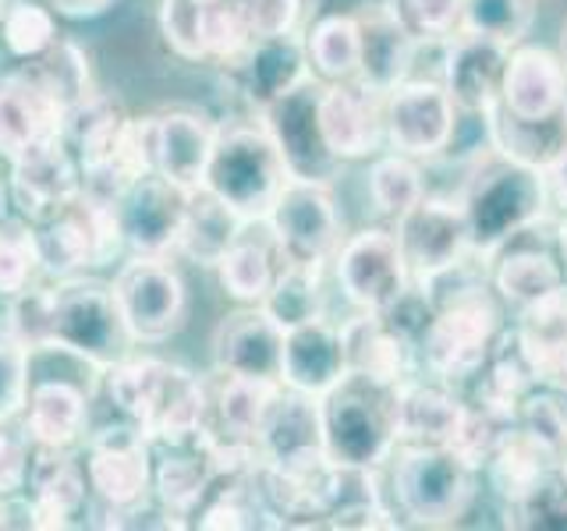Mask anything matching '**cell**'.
I'll use <instances>...</instances> for the list:
<instances>
[{"label": "cell", "instance_id": "28", "mask_svg": "<svg viewBox=\"0 0 567 531\" xmlns=\"http://www.w3.org/2000/svg\"><path fill=\"white\" fill-rule=\"evenodd\" d=\"M501 106L518 117H546L567 106V64L546 46H511Z\"/></svg>", "mask_w": 567, "mask_h": 531}, {"label": "cell", "instance_id": "14", "mask_svg": "<svg viewBox=\"0 0 567 531\" xmlns=\"http://www.w3.org/2000/svg\"><path fill=\"white\" fill-rule=\"evenodd\" d=\"M319 88H323V82L312 75L301 85H295L291 93H284L280 100L266 103L256 117L277 142L291 177L333 185V177L341 174L344 164L330 153L323 124H319Z\"/></svg>", "mask_w": 567, "mask_h": 531}, {"label": "cell", "instance_id": "43", "mask_svg": "<svg viewBox=\"0 0 567 531\" xmlns=\"http://www.w3.org/2000/svg\"><path fill=\"white\" fill-rule=\"evenodd\" d=\"M259 305L270 312L284 330L309 323V319H319L323 315V270L284 262L274 288L266 291Z\"/></svg>", "mask_w": 567, "mask_h": 531}, {"label": "cell", "instance_id": "11", "mask_svg": "<svg viewBox=\"0 0 567 531\" xmlns=\"http://www.w3.org/2000/svg\"><path fill=\"white\" fill-rule=\"evenodd\" d=\"M333 273L354 312H390L412 291V270L390 227H365L341 241L333 256Z\"/></svg>", "mask_w": 567, "mask_h": 531}, {"label": "cell", "instance_id": "59", "mask_svg": "<svg viewBox=\"0 0 567 531\" xmlns=\"http://www.w3.org/2000/svg\"><path fill=\"white\" fill-rule=\"evenodd\" d=\"M560 58L567 64V22H564V35H560Z\"/></svg>", "mask_w": 567, "mask_h": 531}, {"label": "cell", "instance_id": "34", "mask_svg": "<svg viewBox=\"0 0 567 531\" xmlns=\"http://www.w3.org/2000/svg\"><path fill=\"white\" fill-rule=\"evenodd\" d=\"M486 142L514 164L546 170L567 149V106L546 117H518L496 103L486 114Z\"/></svg>", "mask_w": 567, "mask_h": 531}, {"label": "cell", "instance_id": "52", "mask_svg": "<svg viewBox=\"0 0 567 531\" xmlns=\"http://www.w3.org/2000/svg\"><path fill=\"white\" fill-rule=\"evenodd\" d=\"M518 425L549 442L554 450H560L567 442V389L536 386L518 407Z\"/></svg>", "mask_w": 567, "mask_h": 531}, {"label": "cell", "instance_id": "39", "mask_svg": "<svg viewBox=\"0 0 567 531\" xmlns=\"http://www.w3.org/2000/svg\"><path fill=\"white\" fill-rule=\"evenodd\" d=\"M241 220L235 209L224 199H217L209 188H192L188 191V209H185V223H182V238H177V256H185L195 266H209L217 270V262L224 252L238 241Z\"/></svg>", "mask_w": 567, "mask_h": 531}, {"label": "cell", "instance_id": "4", "mask_svg": "<svg viewBox=\"0 0 567 531\" xmlns=\"http://www.w3.org/2000/svg\"><path fill=\"white\" fill-rule=\"evenodd\" d=\"M319 418L333 465L380 471L401 442V386L344 372V379L319 397Z\"/></svg>", "mask_w": 567, "mask_h": 531}, {"label": "cell", "instance_id": "42", "mask_svg": "<svg viewBox=\"0 0 567 531\" xmlns=\"http://www.w3.org/2000/svg\"><path fill=\"white\" fill-rule=\"evenodd\" d=\"M306 53L319 82L359 79V25H354V14L337 11L319 18L306 32Z\"/></svg>", "mask_w": 567, "mask_h": 531}, {"label": "cell", "instance_id": "3", "mask_svg": "<svg viewBox=\"0 0 567 531\" xmlns=\"http://www.w3.org/2000/svg\"><path fill=\"white\" fill-rule=\"evenodd\" d=\"M457 195L461 206H465L472 256L483 266L493 262V256L504 244L518 241L532 227H539L549 212L543 170L514 164V159L493 149L478 159Z\"/></svg>", "mask_w": 567, "mask_h": 531}, {"label": "cell", "instance_id": "54", "mask_svg": "<svg viewBox=\"0 0 567 531\" xmlns=\"http://www.w3.org/2000/svg\"><path fill=\"white\" fill-rule=\"evenodd\" d=\"M248 40H270V35L298 32L301 0H235Z\"/></svg>", "mask_w": 567, "mask_h": 531}, {"label": "cell", "instance_id": "38", "mask_svg": "<svg viewBox=\"0 0 567 531\" xmlns=\"http://www.w3.org/2000/svg\"><path fill=\"white\" fill-rule=\"evenodd\" d=\"M213 482H217V471L199 439L153 447V496L177 518H192Z\"/></svg>", "mask_w": 567, "mask_h": 531}, {"label": "cell", "instance_id": "26", "mask_svg": "<svg viewBox=\"0 0 567 531\" xmlns=\"http://www.w3.org/2000/svg\"><path fill=\"white\" fill-rule=\"evenodd\" d=\"M351 14L354 25H359V79L386 96L394 85L415 75L419 43L386 8V0L362 4Z\"/></svg>", "mask_w": 567, "mask_h": 531}, {"label": "cell", "instance_id": "24", "mask_svg": "<svg viewBox=\"0 0 567 531\" xmlns=\"http://www.w3.org/2000/svg\"><path fill=\"white\" fill-rule=\"evenodd\" d=\"M96 394V379L43 376L32 379L22 421L35 447L71 450L89 433V404Z\"/></svg>", "mask_w": 567, "mask_h": 531}, {"label": "cell", "instance_id": "53", "mask_svg": "<svg viewBox=\"0 0 567 531\" xmlns=\"http://www.w3.org/2000/svg\"><path fill=\"white\" fill-rule=\"evenodd\" d=\"M35 439L22 418L0 421V496H22L29 486Z\"/></svg>", "mask_w": 567, "mask_h": 531}, {"label": "cell", "instance_id": "44", "mask_svg": "<svg viewBox=\"0 0 567 531\" xmlns=\"http://www.w3.org/2000/svg\"><path fill=\"white\" fill-rule=\"evenodd\" d=\"M61 40L58 11L43 0H11L0 18V43L14 61H35Z\"/></svg>", "mask_w": 567, "mask_h": 531}, {"label": "cell", "instance_id": "2", "mask_svg": "<svg viewBox=\"0 0 567 531\" xmlns=\"http://www.w3.org/2000/svg\"><path fill=\"white\" fill-rule=\"evenodd\" d=\"M121 418L135 421L153 447H177L199 439L206 421V379L185 365H174L150 354H128L103 372Z\"/></svg>", "mask_w": 567, "mask_h": 531}, {"label": "cell", "instance_id": "48", "mask_svg": "<svg viewBox=\"0 0 567 531\" xmlns=\"http://www.w3.org/2000/svg\"><path fill=\"white\" fill-rule=\"evenodd\" d=\"M386 8L422 46H443L461 29V0H386Z\"/></svg>", "mask_w": 567, "mask_h": 531}, {"label": "cell", "instance_id": "20", "mask_svg": "<svg viewBox=\"0 0 567 531\" xmlns=\"http://www.w3.org/2000/svg\"><path fill=\"white\" fill-rule=\"evenodd\" d=\"M220 67L227 71L230 85L238 88V96L252 106L256 114L266 103L280 100L284 93H291L295 85L312 79L306 35H298V32L252 40L238 58H230Z\"/></svg>", "mask_w": 567, "mask_h": 531}, {"label": "cell", "instance_id": "31", "mask_svg": "<svg viewBox=\"0 0 567 531\" xmlns=\"http://www.w3.org/2000/svg\"><path fill=\"white\" fill-rule=\"evenodd\" d=\"M64 111L22 71L0 75V159H14L61 135Z\"/></svg>", "mask_w": 567, "mask_h": 531}, {"label": "cell", "instance_id": "10", "mask_svg": "<svg viewBox=\"0 0 567 531\" xmlns=\"http://www.w3.org/2000/svg\"><path fill=\"white\" fill-rule=\"evenodd\" d=\"M111 283L135 344H164L185 326L188 288L167 256H128Z\"/></svg>", "mask_w": 567, "mask_h": 531}, {"label": "cell", "instance_id": "35", "mask_svg": "<svg viewBox=\"0 0 567 531\" xmlns=\"http://www.w3.org/2000/svg\"><path fill=\"white\" fill-rule=\"evenodd\" d=\"M468 415V400L454 394L451 383L408 379L401 386V442H443L451 447Z\"/></svg>", "mask_w": 567, "mask_h": 531}, {"label": "cell", "instance_id": "60", "mask_svg": "<svg viewBox=\"0 0 567 531\" xmlns=\"http://www.w3.org/2000/svg\"><path fill=\"white\" fill-rule=\"evenodd\" d=\"M4 199H8V191L0 188V217H4Z\"/></svg>", "mask_w": 567, "mask_h": 531}, {"label": "cell", "instance_id": "49", "mask_svg": "<svg viewBox=\"0 0 567 531\" xmlns=\"http://www.w3.org/2000/svg\"><path fill=\"white\" fill-rule=\"evenodd\" d=\"M203 14L206 0H159V35L182 61L206 64Z\"/></svg>", "mask_w": 567, "mask_h": 531}, {"label": "cell", "instance_id": "51", "mask_svg": "<svg viewBox=\"0 0 567 531\" xmlns=\"http://www.w3.org/2000/svg\"><path fill=\"white\" fill-rule=\"evenodd\" d=\"M511 528H528V531H567V486L564 478L554 475L543 482L528 500L504 507Z\"/></svg>", "mask_w": 567, "mask_h": 531}, {"label": "cell", "instance_id": "40", "mask_svg": "<svg viewBox=\"0 0 567 531\" xmlns=\"http://www.w3.org/2000/svg\"><path fill=\"white\" fill-rule=\"evenodd\" d=\"M564 280L567 277L560 259L549 256L546 248H518L511 241L493 256V270H489L493 291L501 294L504 305H514L518 312L525 305H536L549 291H557Z\"/></svg>", "mask_w": 567, "mask_h": 531}, {"label": "cell", "instance_id": "41", "mask_svg": "<svg viewBox=\"0 0 567 531\" xmlns=\"http://www.w3.org/2000/svg\"><path fill=\"white\" fill-rule=\"evenodd\" d=\"M18 71H22V75H29L35 85H40L43 93L53 103H58L64 114L75 103H82L89 93H96V88H93V75H89V58L82 53V46L71 43V40H58V43H53L43 53V58L18 64Z\"/></svg>", "mask_w": 567, "mask_h": 531}, {"label": "cell", "instance_id": "46", "mask_svg": "<svg viewBox=\"0 0 567 531\" xmlns=\"http://www.w3.org/2000/svg\"><path fill=\"white\" fill-rule=\"evenodd\" d=\"M43 259L35 244V227L25 217H0V298H18L40 283Z\"/></svg>", "mask_w": 567, "mask_h": 531}, {"label": "cell", "instance_id": "21", "mask_svg": "<svg viewBox=\"0 0 567 531\" xmlns=\"http://www.w3.org/2000/svg\"><path fill=\"white\" fill-rule=\"evenodd\" d=\"M348 372H359L386 386H404L422 372L419 341L404 333L394 319L377 312H354L348 323H341Z\"/></svg>", "mask_w": 567, "mask_h": 531}, {"label": "cell", "instance_id": "23", "mask_svg": "<svg viewBox=\"0 0 567 531\" xmlns=\"http://www.w3.org/2000/svg\"><path fill=\"white\" fill-rule=\"evenodd\" d=\"M323 457L327 447H323L319 397L280 386V394L270 404L259 429V460L280 471H295V468H309Z\"/></svg>", "mask_w": 567, "mask_h": 531}, {"label": "cell", "instance_id": "30", "mask_svg": "<svg viewBox=\"0 0 567 531\" xmlns=\"http://www.w3.org/2000/svg\"><path fill=\"white\" fill-rule=\"evenodd\" d=\"M85 465H79L71 450L35 447L29 471V507L32 528H71L85 507Z\"/></svg>", "mask_w": 567, "mask_h": 531}, {"label": "cell", "instance_id": "56", "mask_svg": "<svg viewBox=\"0 0 567 531\" xmlns=\"http://www.w3.org/2000/svg\"><path fill=\"white\" fill-rule=\"evenodd\" d=\"M546 177V191H549V206H557L567 212V149L543 170Z\"/></svg>", "mask_w": 567, "mask_h": 531}, {"label": "cell", "instance_id": "55", "mask_svg": "<svg viewBox=\"0 0 567 531\" xmlns=\"http://www.w3.org/2000/svg\"><path fill=\"white\" fill-rule=\"evenodd\" d=\"M43 4H50L58 14L64 18H75V22H85V18H100L111 11L117 0H43Z\"/></svg>", "mask_w": 567, "mask_h": 531}, {"label": "cell", "instance_id": "58", "mask_svg": "<svg viewBox=\"0 0 567 531\" xmlns=\"http://www.w3.org/2000/svg\"><path fill=\"white\" fill-rule=\"evenodd\" d=\"M557 475L564 478V486H567V442L557 450Z\"/></svg>", "mask_w": 567, "mask_h": 531}, {"label": "cell", "instance_id": "27", "mask_svg": "<svg viewBox=\"0 0 567 531\" xmlns=\"http://www.w3.org/2000/svg\"><path fill=\"white\" fill-rule=\"evenodd\" d=\"M153 121H156V174H164L167 181L188 191L203 188L220 124L199 111H188V106H171L164 114H153Z\"/></svg>", "mask_w": 567, "mask_h": 531}, {"label": "cell", "instance_id": "8", "mask_svg": "<svg viewBox=\"0 0 567 531\" xmlns=\"http://www.w3.org/2000/svg\"><path fill=\"white\" fill-rule=\"evenodd\" d=\"M32 227L35 244H40L43 273L53 280L93 273L100 266H111L114 259H121V252H128L114 202L89 188H82L79 199L64 206L58 217Z\"/></svg>", "mask_w": 567, "mask_h": 531}, {"label": "cell", "instance_id": "18", "mask_svg": "<svg viewBox=\"0 0 567 531\" xmlns=\"http://www.w3.org/2000/svg\"><path fill=\"white\" fill-rule=\"evenodd\" d=\"M511 46L489 35L457 32L440 50V82L461 117H486L504 93Z\"/></svg>", "mask_w": 567, "mask_h": 531}, {"label": "cell", "instance_id": "12", "mask_svg": "<svg viewBox=\"0 0 567 531\" xmlns=\"http://www.w3.org/2000/svg\"><path fill=\"white\" fill-rule=\"evenodd\" d=\"M85 478L96 500L111 510L124 513L153 496V442L135 421L103 425L89 436L85 450Z\"/></svg>", "mask_w": 567, "mask_h": 531}, {"label": "cell", "instance_id": "15", "mask_svg": "<svg viewBox=\"0 0 567 531\" xmlns=\"http://www.w3.org/2000/svg\"><path fill=\"white\" fill-rule=\"evenodd\" d=\"M394 235L415 283H430L433 277L472 259L468 220H465V206H461V195L425 191L401 220H394Z\"/></svg>", "mask_w": 567, "mask_h": 531}, {"label": "cell", "instance_id": "32", "mask_svg": "<svg viewBox=\"0 0 567 531\" xmlns=\"http://www.w3.org/2000/svg\"><path fill=\"white\" fill-rule=\"evenodd\" d=\"M514 336L536 372L539 386L567 389V280L557 291L525 305L514 323Z\"/></svg>", "mask_w": 567, "mask_h": 531}, {"label": "cell", "instance_id": "16", "mask_svg": "<svg viewBox=\"0 0 567 531\" xmlns=\"http://www.w3.org/2000/svg\"><path fill=\"white\" fill-rule=\"evenodd\" d=\"M8 199L18 209V217L29 223H43L71 206L85 188V174L75 153L68 149L61 135H53L40 146L25 149L22 156L8 159Z\"/></svg>", "mask_w": 567, "mask_h": 531}, {"label": "cell", "instance_id": "5", "mask_svg": "<svg viewBox=\"0 0 567 531\" xmlns=\"http://www.w3.org/2000/svg\"><path fill=\"white\" fill-rule=\"evenodd\" d=\"M394 513L415 528H451L478 492V468L443 442H398L386 460Z\"/></svg>", "mask_w": 567, "mask_h": 531}, {"label": "cell", "instance_id": "6", "mask_svg": "<svg viewBox=\"0 0 567 531\" xmlns=\"http://www.w3.org/2000/svg\"><path fill=\"white\" fill-rule=\"evenodd\" d=\"M106 372L135 354V336L121 315L114 283L93 273L50 283V344Z\"/></svg>", "mask_w": 567, "mask_h": 531}, {"label": "cell", "instance_id": "1", "mask_svg": "<svg viewBox=\"0 0 567 531\" xmlns=\"http://www.w3.org/2000/svg\"><path fill=\"white\" fill-rule=\"evenodd\" d=\"M422 291L433 301L430 323L419 336L422 372L440 383L468 386L507 330L504 301L475 256L422 283Z\"/></svg>", "mask_w": 567, "mask_h": 531}, {"label": "cell", "instance_id": "47", "mask_svg": "<svg viewBox=\"0 0 567 531\" xmlns=\"http://www.w3.org/2000/svg\"><path fill=\"white\" fill-rule=\"evenodd\" d=\"M539 0H461V29L472 35H489L507 46H518L532 22Z\"/></svg>", "mask_w": 567, "mask_h": 531}, {"label": "cell", "instance_id": "9", "mask_svg": "<svg viewBox=\"0 0 567 531\" xmlns=\"http://www.w3.org/2000/svg\"><path fill=\"white\" fill-rule=\"evenodd\" d=\"M262 220L270 227L284 262L291 266L327 270V262H333L337 248L344 241L333 191L330 185L319 181H298V177H291Z\"/></svg>", "mask_w": 567, "mask_h": 531}, {"label": "cell", "instance_id": "37", "mask_svg": "<svg viewBox=\"0 0 567 531\" xmlns=\"http://www.w3.org/2000/svg\"><path fill=\"white\" fill-rule=\"evenodd\" d=\"M128 121H132L128 111H124L114 96H103V93H89L82 103H75L64 114L61 138L68 142V149L75 153L85 177L96 174L106 159L114 156Z\"/></svg>", "mask_w": 567, "mask_h": 531}, {"label": "cell", "instance_id": "17", "mask_svg": "<svg viewBox=\"0 0 567 531\" xmlns=\"http://www.w3.org/2000/svg\"><path fill=\"white\" fill-rule=\"evenodd\" d=\"M117 223L128 256H174L182 238L188 188L167 181L164 174H142L138 181L114 195Z\"/></svg>", "mask_w": 567, "mask_h": 531}, {"label": "cell", "instance_id": "57", "mask_svg": "<svg viewBox=\"0 0 567 531\" xmlns=\"http://www.w3.org/2000/svg\"><path fill=\"white\" fill-rule=\"evenodd\" d=\"M557 259H560L564 277H567V212L557 220Z\"/></svg>", "mask_w": 567, "mask_h": 531}, {"label": "cell", "instance_id": "45", "mask_svg": "<svg viewBox=\"0 0 567 531\" xmlns=\"http://www.w3.org/2000/svg\"><path fill=\"white\" fill-rule=\"evenodd\" d=\"M425 191L430 188H425V177H422V167L415 156L386 153V156H377V164L369 170L372 206H377L386 220H401Z\"/></svg>", "mask_w": 567, "mask_h": 531}, {"label": "cell", "instance_id": "7", "mask_svg": "<svg viewBox=\"0 0 567 531\" xmlns=\"http://www.w3.org/2000/svg\"><path fill=\"white\" fill-rule=\"evenodd\" d=\"M288 181V164L259 117L220 124L203 188L224 199L241 220H262Z\"/></svg>", "mask_w": 567, "mask_h": 531}, {"label": "cell", "instance_id": "19", "mask_svg": "<svg viewBox=\"0 0 567 531\" xmlns=\"http://www.w3.org/2000/svg\"><path fill=\"white\" fill-rule=\"evenodd\" d=\"M319 124H323L330 153L341 164L377 156L386 142L383 93L369 88L362 79L323 82V88H319Z\"/></svg>", "mask_w": 567, "mask_h": 531}, {"label": "cell", "instance_id": "61", "mask_svg": "<svg viewBox=\"0 0 567 531\" xmlns=\"http://www.w3.org/2000/svg\"><path fill=\"white\" fill-rule=\"evenodd\" d=\"M8 4H11V0H0V18H4V11H8Z\"/></svg>", "mask_w": 567, "mask_h": 531}, {"label": "cell", "instance_id": "50", "mask_svg": "<svg viewBox=\"0 0 567 531\" xmlns=\"http://www.w3.org/2000/svg\"><path fill=\"white\" fill-rule=\"evenodd\" d=\"M32 386V351L18 344L4 330L0 333V421L22 418Z\"/></svg>", "mask_w": 567, "mask_h": 531}, {"label": "cell", "instance_id": "36", "mask_svg": "<svg viewBox=\"0 0 567 531\" xmlns=\"http://www.w3.org/2000/svg\"><path fill=\"white\" fill-rule=\"evenodd\" d=\"M468 386H472V397H465L468 404L483 407V412L504 421H518V407L525 404L532 389L539 386V379H536V372H532L514 330H504L501 344L489 354V362L478 368V376Z\"/></svg>", "mask_w": 567, "mask_h": 531}, {"label": "cell", "instance_id": "29", "mask_svg": "<svg viewBox=\"0 0 567 531\" xmlns=\"http://www.w3.org/2000/svg\"><path fill=\"white\" fill-rule=\"evenodd\" d=\"M483 471L489 478V489L496 492V500L504 507H514L528 500L543 482H549V478L557 475V450L514 421L501 433V439H496Z\"/></svg>", "mask_w": 567, "mask_h": 531}, {"label": "cell", "instance_id": "22", "mask_svg": "<svg viewBox=\"0 0 567 531\" xmlns=\"http://www.w3.org/2000/svg\"><path fill=\"white\" fill-rule=\"evenodd\" d=\"M284 326L262 305H241L213 330V368L280 383Z\"/></svg>", "mask_w": 567, "mask_h": 531}, {"label": "cell", "instance_id": "33", "mask_svg": "<svg viewBox=\"0 0 567 531\" xmlns=\"http://www.w3.org/2000/svg\"><path fill=\"white\" fill-rule=\"evenodd\" d=\"M284 270V256L270 235L266 220H248L238 241L227 248L217 262L220 288L238 305H259L266 291L274 288L277 273Z\"/></svg>", "mask_w": 567, "mask_h": 531}, {"label": "cell", "instance_id": "13", "mask_svg": "<svg viewBox=\"0 0 567 531\" xmlns=\"http://www.w3.org/2000/svg\"><path fill=\"white\" fill-rule=\"evenodd\" d=\"M461 114L440 79H404L383 96L386 146L394 153L433 159L451 149Z\"/></svg>", "mask_w": 567, "mask_h": 531}, {"label": "cell", "instance_id": "25", "mask_svg": "<svg viewBox=\"0 0 567 531\" xmlns=\"http://www.w3.org/2000/svg\"><path fill=\"white\" fill-rule=\"evenodd\" d=\"M348 354L341 326H333L327 315L284 330V358H280V386L298 394L323 397L344 379Z\"/></svg>", "mask_w": 567, "mask_h": 531}]
</instances>
